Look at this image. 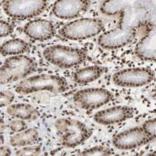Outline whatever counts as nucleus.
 Here are the masks:
<instances>
[{
    "mask_svg": "<svg viewBox=\"0 0 156 156\" xmlns=\"http://www.w3.org/2000/svg\"><path fill=\"white\" fill-rule=\"evenodd\" d=\"M136 27L118 26L104 32L98 38V44L105 49H118L126 46L136 37Z\"/></svg>",
    "mask_w": 156,
    "mask_h": 156,
    "instance_id": "9",
    "label": "nucleus"
},
{
    "mask_svg": "<svg viewBox=\"0 0 156 156\" xmlns=\"http://www.w3.org/2000/svg\"><path fill=\"white\" fill-rule=\"evenodd\" d=\"M44 58L61 69H69L83 63L87 58V53L81 48L66 45H51L43 51Z\"/></svg>",
    "mask_w": 156,
    "mask_h": 156,
    "instance_id": "4",
    "label": "nucleus"
},
{
    "mask_svg": "<svg viewBox=\"0 0 156 156\" xmlns=\"http://www.w3.org/2000/svg\"><path fill=\"white\" fill-rule=\"evenodd\" d=\"M16 92L19 94H29L41 90L50 92H65L68 89L66 80L62 76L52 74H39L26 78L14 86Z\"/></svg>",
    "mask_w": 156,
    "mask_h": 156,
    "instance_id": "1",
    "label": "nucleus"
},
{
    "mask_svg": "<svg viewBox=\"0 0 156 156\" xmlns=\"http://www.w3.org/2000/svg\"><path fill=\"white\" fill-rule=\"evenodd\" d=\"M9 127L12 132L20 133L27 129V124L22 119H16V120H12L9 122Z\"/></svg>",
    "mask_w": 156,
    "mask_h": 156,
    "instance_id": "24",
    "label": "nucleus"
},
{
    "mask_svg": "<svg viewBox=\"0 0 156 156\" xmlns=\"http://www.w3.org/2000/svg\"><path fill=\"white\" fill-rule=\"evenodd\" d=\"M13 27L8 22L5 20H1L0 21V37H3L9 35L13 32Z\"/></svg>",
    "mask_w": 156,
    "mask_h": 156,
    "instance_id": "25",
    "label": "nucleus"
},
{
    "mask_svg": "<svg viewBox=\"0 0 156 156\" xmlns=\"http://www.w3.org/2000/svg\"><path fill=\"white\" fill-rule=\"evenodd\" d=\"M154 79L152 69L146 67L129 68L118 71L112 76L115 85L123 87H138L151 83Z\"/></svg>",
    "mask_w": 156,
    "mask_h": 156,
    "instance_id": "7",
    "label": "nucleus"
},
{
    "mask_svg": "<svg viewBox=\"0 0 156 156\" xmlns=\"http://www.w3.org/2000/svg\"><path fill=\"white\" fill-rule=\"evenodd\" d=\"M90 4L87 0H58L52 5V12L59 19H74L87 12Z\"/></svg>",
    "mask_w": 156,
    "mask_h": 156,
    "instance_id": "11",
    "label": "nucleus"
},
{
    "mask_svg": "<svg viewBox=\"0 0 156 156\" xmlns=\"http://www.w3.org/2000/svg\"><path fill=\"white\" fill-rule=\"evenodd\" d=\"M141 128L144 132L151 137L152 140L155 139L156 136V119L155 118L148 119L144 122L142 125Z\"/></svg>",
    "mask_w": 156,
    "mask_h": 156,
    "instance_id": "22",
    "label": "nucleus"
},
{
    "mask_svg": "<svg viewBox=\"0 0 156 156\" xmlns=\"http://www.w3.org/2000/svg\"><path fill=\"white\" fill-rule=\"evenodd\" d=\"M37 63L25 55H13L4 61L0 69V83L6 84L27 77L37 70Z\"/></svg>",
    "mask_w": 156,
    "mask_h": 156,
    "instance_id": "3",
    "label": "nucleus"
},
{
    "mask_svg": "<svg viewBox=\"0 0 156 156\" xmlns=\"http://www.w3.org/2000/svg\"><path fill=\"white\" fill-rule=\"evenodd\" d=\"M106 71V68L100 66H87L74 72L73 80L79 84H87L98 80Z\"/></svg>",
    "mask_w": 156,
    "mask_h": 156,
    "instance_id": "15",
    "label": "nucleus"
},
{
    "mask_svg": "<svg viewBox=\"0 0 156 156\" xmlns=\"http://www.w3.org/2000/svg\"><path fill=\"white\" fill-rule=\"evenodd\" d=\"M112 94L105 88H87L73 94V101L78 108L84 110L97 109L111 101Z\"/></svg>",
    "mask_w": 156,
    "mask_h": 156,
    "instance_id": "8",
    "label": "nucleus"
},
{
    "mask_svg": "<svg viewBox=\"0 0 156 156\" xmlns=\"http://www.w3.org/2000/svg\"><path fill=\"white\" fill-rule=\"evenodd\" d=\"M0 51L4 56L23 55L25 52L30 51V44L22 39H11L2 44Z\"/></svg>",
    "mask_w": 156,
    "mask_h": 156,
    "instance_id": "17",
    "label": "nucleus"
},
{
    "mask_svg": "<svg viewBox=\"0 0 156 156\" xmlns=\"http://www.w3.org/2000/svg\"><path fill=\"white\" fill-rule=\"evenodd\" d=\"M58 134V142L68 148L76 147L91 136L92 132L80 121L69 118H60L55 122Z\"/></svg>",
    "mask_w": 156,
    "mask_h": 156,
    "instance_id": "2",
    "label": "nucleus"
},
{
    "mask_svg": "<svg viewBox=\"0 0 156 156\" xmlns=\"http://www.w3.org/2000/svg\"><path fill=\"white\" fill-rule=\"evenodd\" d=\"M39 136L38 131L34 128H30L16 133L9 139V144L12 147H25L34 144Z\"/></svg>",
    "mask_w": 156,
    "mask_h": 156,
    "instance_id": "18",
    "label": "nucleus"
},
{
    "mask_svg": "<svg viewBox=\"0 0 156 156\" xmlns=\"http://www.w3.org/2000/svg\"><path fill=\"white\" fill-rule=\"evenodd\" d=\"M6 112L12 117L27 121L36 120L40 115L39 112L34 106L26 103H17L9 105Z\"/></svg>",
    "mask_w": 156,
    "mask_h": 156,
    "instance_id": "16",
    "label": "nucleus"
},
{
    "mask_svg": "<svg viewBox=\"0 0 156 156\" xmlns=\"http://www.w3.org/2000/svg\"><path fill=\"white\" fill-rule=\"evenodd\" d=\"M47 6L46 0H5L2 2L5 14L16 20H27L39 16Z\"/></svg>",
    "mask_w": 156,
    "mask_h": 156,
    "instance_id": "6",
    "label": "nucleus"
},
{
    "mask_svg": "<svg viewBox=\"0 0 156 156\" xmlns=\"http://www.w3.org/2000/svg\"><path fill=\"white\" fill-rule=\"evenodd\" d=\"M134 53L143 61L154 62L156 59V31L152 29L147 35L140 39L135 47Z\"/></svg>",
    "mask_w": 156,
    "mask_h": 156,
    "instance_id": "14",
    "label": "nucleus"
},
{
    "mask_svg": "<svg viewBox=\"0 0 156 156\" xmlns=\"http://www.w3.org/2000/svg\"><path fill=\"white\" fill-rule=\"evenodd\" d=\"M105 30L104 23L98 18H82L64 25L59 30L62 37L72 41H80L95 37Z\"/></svg>",
    "mask_w": 156,
    "mask_h": 156,
    "instance_id": "5",
    "label": "nucleus"
},
{
    "mask_svg": "<svg viewBox=\"0 0 156 156\" xmlns=\"http://www.w3.org/2000/svg\"><path fill=\"white\" fill-rule=\"evenodd\" d=\"M15 95L12 91L7 90H1V97H0V105L1 107H5L9 105L14 101Z\"/></svg>",
    "mask_w": 156,
    "mask_h": 156,
    "instance_id": "23",
    "label": "nucleus"
},
{
    "mask_svg": "<svg viewBox=\"0 0 156 156\" xmlns=\"http://www.w3.org/2000/svg\"><path fill=\"white\" fill-rule=\"evenodd\" d=\"M153 140L141 127L131 128L114 136L112 144L119 150H130L147 144Z\"/></svg>",
    "mask_w": 156,
    "mask_h": 156,
    "instance_id": "10",
    "label": "nucleus"
},
{
    "mask_svg": "<svg viewBox=\"0 0 156 156\" xmlns=\"http://www.w3.org/2000/svg\"><path fill=\"white\" fill-rule=\"evenodd\" d=\"M134 115V109L131 107L117 105L96 112L94 119L101 125H112L119 123L131 118Z\"/></svg>",
    "mask_w": 156,
    "mask_h": 156,
    "instance_id": "12",
    "label": "nucleus"
},
{
    "mask_svg": "<svg viewBox=\"0 0 156 156\" xmlns=\"http://www.w3.org/2000/svg\"><path fill=\"white\" fill-rule=\"evenodd\" d=\"M113 154V151L109 147L105 146H94L93 147L84 150L80 154L79 156H107Z\"/></svg>",
    "mask_w": 156,
    "mask_h": 156,
    "instance_id": "20",
    "label": "nucleus"
},
{
    "mask_svg": "<svg viewBox=\"0 0 156 156\" xmlns=\"http://www.w3.org/2000/svg\"><path fill=\"white\" fill-rule=\"evenodd\" d=\"M23 33L35 41H46L55 34L53 23L44 19H37L28 22L23 27Z\"/></svg>",
    "mask_w": 156,
    "mask_h": 156,
    "instance_id": "13",
    "label": "nucleus"
},
{
    "mask_svg": "<svg viewBox=\"0 0 156 156\" xmlns=\"http://www.w3.org/2000/svg\"><path fill=\"white\" fill-rule=\"evenodd\" d=\"M41 152V146L34 145V146H25L23 148L20 149L16 151L15 155L17 156H37L40 155Z\"/></svg>",
    "mask_w": 156,
    "mask_h": 156,
    "instance_id": "21",
    "label": "nucleus"
},
{
    "mask_svg": "<svg viewBox=\"0 0 156 156\" xmlns=\"http://www.w3.org/2000/svg\"><path fill=\"white\" fill-rule=\"evenodd\" d=\"M121 1H105L101 4L100 10L103 14L108 16H115L123 11Z\"/></svg>",
    "mask_w": 156,
    "mask_h": 156,
    "instance_id": "19",
    "label": "nucleus"
},
{
    "mask_svg": "<svg viewBox=\"0 0 156 156\" xmlns=\"http://www.w3.org/2000/svg\"><path fill=\"white\" fill-rule=\"evenodd\" d=\"M0 151H1V156H8L11 154V150L7 146L0 147Z\"/></svg>",
    "mask_w": 156,
    "mask_h": 156,
    "instance_id": "26",
    "label": "nucleus"
}]
</instances>
